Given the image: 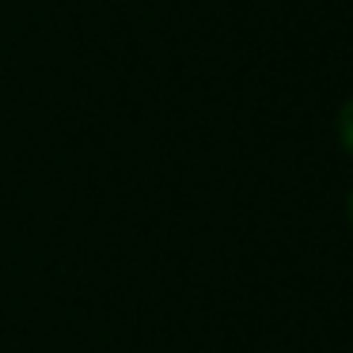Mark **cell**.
Here are the masks:
<instances>
[{"label": "cell", "instance_id": "6da1fadb", "mask_svg": "<svg viewBox=\"0 0 353 353\" xmlns=\"http://www.w3.org/2000/svg\"><path fill=\"white\" fill-rule=\"evenodd\" d=\"M338 137H342L345 152L353 156V95L345 99V107L338 110Z\"/></svg>", "mask_w": 353, "mask_h": 353}, {"label": "cell", "instance_id": "7a4b0ae2", "mask_svg": "<svg viewBox=\"0 0 353 353\" xmlns=\"http://www.w3.org/2000/svg\"><path fill=\"white\" fill-rule=\"evenodd\" d=\"M350 224H353V190H350Z\"/></svg>", "mask_w": 353, "mask_h": 353}]
</instances>
